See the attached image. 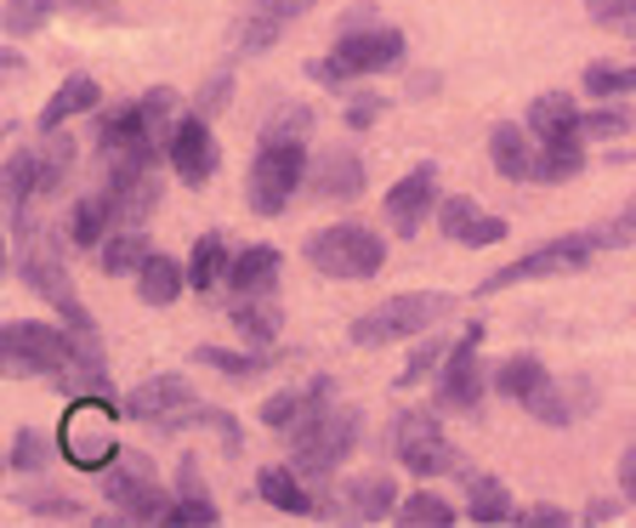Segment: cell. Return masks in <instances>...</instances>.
Wrapping results in <instances>:
<instances>
[{"instance_id":"1f68e13d","label":"cell","mask_w":636,"mask_h":528,"mask_svg":"<svg viewBox=\"0 0 636 528\" xmlns=\"http://www.w3.org/2000/svg\"><path fill=\"white\" fill-rule=\"evenodd\" d=\"M137 114H142V125H149V136L160 142V149H165V142H171V131H176V91L171 85H154V91H142V98H137Z\"/></svg>"},{"instance_id":"52a82bcc","label":"cell","mask_w":636,"mask_h":528,"mask_svg":"<svg viewBox=\"0 0 636 528\" xmlns=\"http://www.w3.org/2000/svg\"><path fill=\"white\" fill-rule=\"evenodd\" d=\"M58 449H63L69 466H85V471L114 466L120 444H114V415H109V404L85 393V398L63 415V426H58Z\"/></svg>"},{"instance_id":"f35d334b","label":"cell","mask_w":636,"mask_h":528,"mask_svg":"<svg viewBox=\"0 0 636 528\" xmlns=\"http://www.w3.org/2000/svg\"><path fill=\"white\" fill-rule=\"evenodd\" d=\"M523 404H528V415H541L546 426H568V420H574V404L557 393V380H541V387H534Z\"/></svg>"},{"instance_id":"ac0fdd59","label":"cell","mask_w":636,"mask_h":528,"mask_svg":"<svg viewBox=\"0 0 636 528\" xmlns=\"http://www.w3.org/2000/svg\"><path fill=\"white\" fill-rule=\"evenodd\" d=\"M528 131H534V142H579L585 109H574V98H563V91H546V98L528 103Z\"/></svg>"},{"instance_id":"44dd1931","label":"cell","mask_w":636,"mask_h":528,"mask_svg":"<svg viewBox=\"0 0 636 528\" xmlns=\"http://www.w3.org/2000/svg\"><path fill=\"white\" fill-rule=\"evenodd\" d=\"M534 131H523V125H495L488 131V160H495V171L506 176V182H534V149L541 142H528Z\"/></svg>"},{"instance_id":"e575fe53","label":"cell","mask_w":636,"mask_h":528,"mask_svg":"<svg viewBox=\"0 0 636 528\" xmlns=\"http://www.w3.org/2000/svg\"><path fill=\"white\" fill-rule=\"evenodd\" d=\"M546 380V369H541V358H528V353H517V358H506V364H495V393L501 398H528L534 387Z\"/></svg>"},{"instance_id":"4dcf8cb0","label":"cell","mask_w":636,"mask_h":528,"mask_svg":"<svg viewBox=\"0 0 636 528\" xmlns=\"http://www.w3.org/2000/svg\"><path fill=\"white\" fill-rule=\"evenodd\" d=\"M585 165V136L579 142H541L534 149V182H568Z\"/></svg>"},{"instance_id":"7a4b0ae2","label":"cell","mask_w":636,"mask_h":528,"mask_svg":"<svg viewBox=\"0 0 636 528\" xmlns=\"http://www.w3.org/2000/svg\"><path fill=\"white\" fill-rule=\"evenodd\" d=\"M359 438H364V415L359 409H324L307 426L290 431V460H296L302 477H330L359 449Z\"/></svg>"},{"instance_id":"7dc6e473","label":"cell","mask_w":636,"mask_h":528,"mask_svg":"<svg viewBox=\"0 0 636 528\" xmlns=\"http://www.w3.org/2000/svg\"><path fill=\"white\" fill-rule=\"evenodd\" d=\"M381 114H386V98H381V91H359V98H347V125H353V131L375 125Z\"/></svg>"},{"instance_id":"f907efd6","label":"cell","mask_w":636,"mask_h":528,"mask_svg":"<svg viewBox=\"0 0 636 528\" xmlns=\"http://www.w3.org/2000/svg\"><path fill=\"white\" fill-rule=\"evenodd\" d=\"M512 522H528V528H568L574 517H568L563 506H534V511H523V517H512Z\"/></svg>"},{"instance_id":"c3c4849f","label":"cell","mask_w":636,"mask_h":528,"mask_svg":"<svg viewBox=\"0 0 636 528\" xmlns=\"http://www.w3.org/2000/svg\"><path fill=\"white\" fill-rule=\"evenodd\" d=\"M228 98H233V74L222 69V74H211V80H205V91H200V103H193V109H200L205 120H216Z\"/></svg>"},{"instance_id":"7c38bea8","label":"cell","mask_w":636,"mask_h":528,"mask_svg":"<svg viewBox=\"0 0 636 528\" xmlns=\"http://www.w3.org/2000/svg\"><path fill=\"white\" fill-rule=\"evenodd\" d=\"M103 495H109V506H120L125 522H165V511H171V500L160 495V484H154V471L142 455L114 460V471L103 477Z\"/></svg>"},{"instance_id":"680465c9","label":"cell","mask_w":636,"mask_h":528,"mask_svg":"<svg viewBox=\"0 0 636 528\" xmlns=\"http://www.w3.org/2000/svg\"><path fill=\"white\" fill-rule=\"evenodd\" d=\"M74 7H80V12H114L120 0H74Z\"/></svg>"},{"instance_id":"5b68a950","label":"cell","mask_w":636,"mask_h":528,"mask_svg":"<svg viewBox=\"0 0 636 528\" xmlns=\"http://www.w3.org/2000/svg\"><path fill=\"white\" fill-rule=\"evenodd\" d=\"M302 182H307V149H302V136L262 142V154H256V165H251V211H256V216H279Z\"/></svg>"},{"instance_id":"d6a6232c","label":"cell","mask_w":636,"mask_h":528,"mask_svg":"<svg viewBox=\"0 0 636 528\" xmlns=\"http://www.w3.org/2000/svg\"><path fill=\"white\" fill-rule=\"evenodd\" d=\"M193 364H205V369H222V375H233V380H256V375H267V353L256 347V353H233V347H200L193 353Z\"/></svg>"},{"instance_id":"9f6ffc18","label":"cell","mask_w":636,"mask_h":528,"mask_svg":"<svg viewBox=\"0 0 636 528\" xmlns=\"http://www.w3.org/2000/svg\"><path fill=\"white\" fill-rule=\"evenodd\" d=\"M585 522H614V500H592L585 506Z\"/></svg>"},{"instance_id":"f5cc1de1","label":"cell","mask_w":636,"mask_h":528,"mask_svg":"<svg viewBox=\"0 0 636 528\" xmlns=\"http://www.w3.org/2000/svg\"><path fill=\"white\" fill-rule=\"evenodd\" d=\"M176 495H200V460L193 455H182V466H176Z\"/></svg>"},{"instance_id":"ab89813d","label":"cell","mask_w":636,"mask_h":528,"mask_svg":"<svg viewBox=\"0 0 636 528\" xmlns=\"http://www.w3.org/2000/svg\"><path fill=\"white\" fill-rule=\"evenodd\" d=\"M313 131V109H302V103H279L273 114H267V125H262V142H279V136H307Z\"/></svg>"},{"instance_id":"ba28073f","label":"cell","mask_w":636,"mask_h":528,"mask_svg":"<svg viewBox=\"0 0 636 528\" xmlns=\"http://www.w3.org/2000/svg\"><path fill=\"white\" fill-rule=\"evenodd\" d=\"M483 393H495V369L483 364V324H472L461 335V347L444 358V375H437V404L444 409H477Z\"/></svg>"},{"instance_id":"ee69618b","label":"cell","mask_w":636,"mask_h":528,"mask_svg":"<svg viewBox=\"0 0 636 528\" xmlns=\"http://www.w3.org/2000/svg\"><path fill=\"white\" fill-rule=\"evenodd\" d=\"M165 522H176V528H182V522H188V528H211V522H222V517H216V506H211L205 495H176V506L165 511Z\"/></svg>"},{"instance_id":"484cf974","label":"cell","mask_w":636,"mask_h":528,"mask_svg":"<svg viewBox=\"0 0 636 528\" xmlns=\"http://www.w3.org/2000/svg\"><path fill=\"white\" fill-rule=\"evenodd\" d=\"M182 278H188V273H182L165 251H154L149 262L137 267V296L149 302V307H171V302L182 296Z\"/></svg>"},{"instance_id":"74e56055","label":"cell","mask_w":636,"mask_h":528,"mask_svg":"<svg viewBox=\"0 0 636 528\" xmlns=\"http://www.w3.org/2000/svg\"><path fill=\"white\" fill-rule=\"evenodd\" d=\"M279 34H284V18H273V12L262 7V12L244 18V29H239V52H244V58H256V52H267Z\"/></svg>"},{"instance_id":"6f0895ef","label":"cell","mask_w":636,"mask_h":528,"mask_svg":"<svg viewBox=\"0 0 636 528\" xmlns=\"http://www.w3.org/2000/svg\"><path fill=\"white\" fill-rule=\"evenodd\" d=\"M364 23H375V12H370V7H353L347 18H341V29H364Z\"/></svg>"},{"instance_id":"8fae6325","label":"cell","mask_w":636,"mask_h":528,"mask_svg":"<svg viewBox=\"0 0 636 528\" xmlns=\"http://www.w3.org/2000/svg\"><path fill=\"white\" fill-rule=\"evenodd\" d=\"M330 58L341 63V74H347V80H359V74H386V69L404 63V34L386 29V23L341 29V40H335Z\"/></svg>"},{"instance_id":"836d02e7","label":"cell","mask_w":636,"mask_h":528,"mask_svg":"<svg viewBox=\"0 0 636 528\" xmlns=\"http://www.w3.org/2000/svg\"><path fill=\"white\" fill-rule=\"evenodd\" d=\"M74 154H80V142H74V136L46 131V149H40V200H46V194H58V182L69 176Z\"/></svg>"},{"instance_id":"4fadbf2b","label":"cell","mask_w":636,"mask_h":528,"mask_svg":"<svg viewBox=\"0 0 636 528\" xmlns=\"http://www.w3.org/2000/svg\"><path fill=\"white\" fill-rule=\"evenodd\" d=\"M165 154H171V171L182 176V187H205L216 176V136H211L205 114H182Z\"/></svg>"},{"instance_id":"bcb514c9","label":"cell","mask_w":636,"mask_h":528,"mask_svg":"<svg viewBox=\"0 0 636 528\" xmlns=\"http://www.w3.org/2000/svg\"><path fill=\"white\" fill-rule=\"evenodd\" d=\"M636 125L630 109H585V136H625Z\"/></svg>"},{"instance_id":"4316f807","label":"cell","mask_w":636,"mask_h":528,"mask_svg":"<svg viewBox=\"0 0 636 528\" xmlns=\"http://www.w3.org/2000/svg\"><path fill=\"white\" fill-rule=\"evenodd\" d=\"M228 238L222 233H205L200 245H193V256H188V291H200V296H211L216 284L228 278Z\"/></svg>"},{"instance_id":"cb8c5ba5","label":"cell","mask_w":636,"mask_h":528,"mask_svg":"<svg viewBox=\"0 0 636 528\" xmlns=\"http://www.w3.org/2000/svg\"><path fill=\"white\" fill-rule=\"evenodd\" d=\"M393 506H398V484L386 471H364V477H353V484H347V511L364 517V522L393 517Z\"/></svg>"},{"instance_id":"6da1fadb","label":"cell","mask_w":636,"mask_h":528,"mask_svg":"<svg viewBox=\"0 0 636 528\" xmlns=\"http://www.w3.org/2000/svg\"><path fill=\"white\" fill-rule=\"evenodd\" d=\"M307 267H319L324 278H375L386 267V245L381 233L364 227V222H335V227H319L307 238Z\"/></svg>"},{"instance_id":"7bdbcfd3","label":"cell","mask_w":636,"mask_h":528,"mask_svg":"<svg viewBox=\"0 0 636 528\" xmlns=\"http://www.w3.org/2000/svg\"><path fill=\"white\" fill-rule=\"evenodd\" d=\"M444 353H450V342H437V335H426V342L410 353V364H404V375H398V387H415V380H426L437 364H444Z\"/></svg>"},{"instance_id":"681fc988","label":"cell","mask_w":636,"mask_h":528,"mask_svg":"<svg viewBox=\"0 0 636 528\" xmlns=\"http://www.w3.org/2000/svg\"><path fill=\"white\" fill-rule=\"evenodd\" d=\"M23 506L40 511V517H80V506L63 500V495H23Z\"/></svg>"},{"instance_id":"60d3db41","label":"cell","mask_w":636,"mask_h":528,"mask_svg":"<svg viewBox=\"0 0 636 528\" xmlns=\"http://www.w3.org/2000/svg\"><path fill=\"white\" fill-rule=\"evenodd\" d=\"M585 91H592V98H625V91H636V63L630 69L592 63V69H585Z\"/></svg>"},{"instance_id":"f546056e","label":"cell","mask_w":636,"mask_h":528,"mask_svg":"<svg viewBox=\"0 0 636 528\" xmlns=\"http://www.w3.org/2000/svg\"><path fill=\"white\" fill-rule=\"evenodd\" d=\"M466 517L472 522H512V495L501 477H466Z\"/></svg>"},{"instance_id":"11a10c76","label":"cell","mask_w":636,"mask_h":528,"mask_svg":"<svg viewBox=\"0 0 636 528\" xmlns=\"http://www.w3.org/2000/svg\"><path fill=\"white\" fill-rule=\"evenodd\" d=\"M619 489H625V500H636V449L619 455Z\"/></svg>"},{"instance_id":"277c9868","label":"cell","mask_w":636,"mask_h":528,"mask_svg":"<svg viewBox=\"0 0 636 528\" xmlns=\"http://www.w3.org/2000/svg\"><path fill=\"white\" fill-rule=\"evenodd\" d=\"M603 245H608V238H603V227H597V233H568V238H552V245H541V251L517 256L512 267L488 273V278H483V296L512 291V284H523V278H557V273H579V267H592V256H597Z\"/></svg>"},{"instance_id":"f1b7e54d","label":"cell","mask_w":636,"mask_h":528,"mask_svg":"<svg viewBox=\"0 0 636 528\" xmlns=\"http://www.w3.org/2000/svg\"><path fill=\"white\" fill-rule=\"evenodd\" d=\"M103 273H114V278H125V273H137L142 262H149L154 251H149V233L142 227H114L109 238H103Z\"/></svg>"},{"instance_id":"f6af8a7d","label":"cell","mask_w":636,"mask_h":528,"mask_svg":"<svg viewBox=\"0 0 636 528\" xmlns=\"http://www.w3.org/2000/svg\"><path fill=\"white\" fill-rule=\"evenodd\" d=\"M46 466V438L34 426H18V438H12V471H40Z\"/></svg>"},{"instance_id":"ffe728a7","label":"cell","mask_w":636,"mask_h":528,"mask_svg":"<svg viewBox=\"0 0 636 528\" xmlns=\"http://www.w3.org/2000/svg\"><path fill=\"white\" fill-rule=\"evenodd\" d=\"M279 267H284V256H279L273 245H244V251L233 256V267H228V291H233V296H267L273 278H279Z\"/></svg>"},{"instance_id":"8992f818","label":"cell","mask_w":636,"mask_h":528,"mask_svg":"<svg viewBox=\"0 0 636 528\" xmlns=\"http://www.w3.org/2000/svg\"><path fill=\"white\" fill-rule=\"evenodd\" d=\"M0 353H7V369H18V375L63 380V369H69V329L46 324V318H12L7 329H0Z\"/></svg>"},{"instance_id":"b9f144b4","label":"cell","mask_w":636,"mask_h":528,"mask_svg":"<svg viewBox=\"0 0 636 528\" xmlns=\"http://www.w3.org/2000/svg\"><path fill=\"white\" fill-rule=\"evenodd\" d=\"M585 12H592L603 29H614V34H630V40H636V0H585Z\"/></svg>"},{"instance_id":"2e32d148","label":"cell","mask_w":636,"mask_h":528,"mask_svg":"<svg viewBox=\"0 0 636 528\" xmlns=\"http://www.w3.org/2000/svg\"><path fill=\"white\" fill-rule=\"evenodd\" d=\"M330 398H335V380H330V375H313V380H296V387L273 393V398L262 404V420H267L273 431H296V426H307L313 415H324Z\"/></svg>"},{"instance_id":"5bb4252c","label":"cell","mask_w":636,"mask_h":528,"mask_svg":"<svg viewBox=\"0 0 636 528\" xmlns=\"http://www.w3.org/2000/svg\"><path fill=\"white\" fill-rule=\"evenodd\" d=\"M437 165H415L410 176L393 182V194H386V227H393L398 238H415L426 211H437Z\"/></svg>"},{"instance_id":"7402d4cb","label":"cell","mask_w":636,"mask_h":528,"mask_svg":"<svg viewBox=\"0 0 636 528\" xmlns=\"http://www.w3.org/2000/svg\"><path fill=\"white\" fill-rule=\"evenodd\" d=\"M97 103H103V85H97L91 74H69V80L52 91V103L40 109V131H63L74 114H91Z\"/></svg>"},{"instance_id":"e0dca14e","label":"cell","mask_w":636,"mask_h":528,"mask_svg":"<svg viewBox=\"0 0 636 528\" xmlns=\"http://www.w3.org/2000/svg\"><path fill=\"white\" fill-rule=\"evenodd\" d=\"M437 227H444L455 245L466 251H483V245H506V216H483L466 194H450L437 200Z\"/></svg>"},{"instance_id":"83f0119b","label":"cell","mask_w":636,"mask_h":528,"mask_svg":"<svg viewBox=\"0 0 636 528\" xmlns=\"http://www.w3.org/2000/svg\"><path fill=\"white\" fill-rule=\"evenodd\" d=\"M256 495L267 500V506H279V511H290V517H307L319 500L302 489V471H284V466H267L262 477H256Z\"/></svg>"},{"instance_id":"9c48e42d","label":"cell","mask_w":636,"mask_h":528,"mask_svg":"<svg viewBox=\"0 0 636 528\" xmlns=\"http://www.w3.org/2000/svg\"><path fill=\"white\" fill-rule=\"evenodd\" d=\"M18 273H23V284L34 296H46L58 313H63V324H74V329H91V313L80 307V296H74V278L63 273V256H58V245L52 238H29V251L18 256Z\"/></svg>"},{"instance_id":"db71d44e","label":"cell","mask_w":636,"mask_h":528,"mask_svg":"<svg viewBox=\"0 0 636 528\" xmlns=\"http://www.w3.org/2000/svg\"><path fill=\"white\" fill-rule=\"evenodd\" d=\"M262 7H267L273 18H284V23H290V18H302V12H313V0H262Z\"/></svg>"},{"instance_id":"d6986e66","label":"cell","mask_w":636,"mask_h":528,"mask_svg":"<svg viewBox=\"0 0 636 528\" xmlns=\"http://www.w3.org/2000/svg\"><path fill=\"white\" fill-rule=\"evenodd\" d=\"M193 404V387L182 375H154V380H137L131 387V398H125V409L137 415V420H165V415H176V409H188Z\"/></svg>"},{"instance_id":"9a60e30c","label":"cell","mask_w":636,"mask_h":528,"mask_svg":"<svg viewBox=\"0 0 636 528\" xmlns=\"http://www.w3.org/2000/svg\"><path fill=\"white\" fill-rule=\"evenodd\" d=\"M364 182H370V165L347 149H324L313 165H307V187H313V200L324 205H353L364 194Z\"/></svg>"},{"instance_id":"d4e9b609","label":"cell","mask_w":636,"mask_h":528,"mask_svg":"<svg viewBox=\"0 0 636 528\" xmlns=\"http://www.w3.org/2000/svg\"><path fill=\"white\" fill-rule=\"evenodd\" d=\"M233 324H239V335H244V342H251V347H273V335H279V307H273V291L267 296H233Z\"/></svg>"},{"instance_id":"3957f363","label":"cell","mask_w":636,"mask_h":528,"mask_svg":"<svg viewBox=\"0 0 636 528\" xmlns=\"http://www.w3.org/2000/svg\"><path fill=\"white\" fill-rule=\"evenodd\" d=\"M450 313H455V296H421V291H410V296H393V302L370 307L364 318H353L347 342L353 347H386V342H404V335H426L437 318H450Z\"/></svg>"},{"instance_id":"816d5d0a","label":"cell","mask_w":636,"mask_h":528,"mask_svg":"<svg viewBox=\"0 0 636 528\" xmlns=\"http://www.w3.org/2000/svg\"><path fill=\"white\" fill-rule=\"evenodd\" d=\"M307 80H319V85H341L347 74H341V63H335V58H313V63H307Z\"/></svg>"},{"instance_id":"d590c367","label":"cell","mask_w":636,"mask_h":528,"mask_svg":"<svg viewBox=\"0 0 636 528\" xmlns=\"http://www.w3.org/2000/svg\"><path fill=\"white\" fill-rule=\"evenodd\" d=\"M58 0H7V12H0V29H7L12 40H29L46 29V18H52Z\"/></svg>"},{"instance_id":"603a6c76","label":"cell","mask_w":636,"mask_h":528,"mask_svg":"<svg viewBox=\"0 0 636 528\" xmlns=\"http://www.w3.org/2000/svg\"><path fill=\"white\" fill-rule=\"evenodd\" d=\"M109 227H114V194H109V182H103L97 194H85V200L74 205V216H69V238H74L80 251H103Z\"/></svg>"},{"instance_id":"8d00e7d4","label":"cell","mask_w":636,"mask_h":528,"mask_svg":"<svg viewBox=\"0 0 636 528\" xmlns=\"http://www.w3.org/2000/svg\"><path fill=\"white\" fill-rule=\"evenodd\" d=\"M398 522H410V528H450L455 522V506L437 500V495H410L404 511H398Z\"/></svg>"},{"instance_id":"30bf717a","label":"cell","mask_w":636,"mask_h":528,"mask_svg":"<svg viewBox=\"0 0 636 528\" xmlns=\"http://www.w3.org/2000/svg\"><path fill=\"white\" fill-rule=\"evenodd\" d=\"M393 449L415 477H455L461 471V449L444 438V426L432 415H398L393 420Z\"/></svg>"}]
</instances>
